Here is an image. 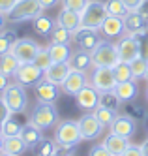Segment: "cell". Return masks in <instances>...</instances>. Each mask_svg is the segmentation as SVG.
Masks as SVG:
<instances>
[{
	"label": "cell",
	"mask_w": 148,
	"mask_h": 156,
	"mask_svg": "<svg viewBox=\"0 0 148 156\" xmlns=\"http://www.w3.org/2000/svg\"><path fill=\"white\" fill-rule=\"evenodd\" d=\"M54 141L60 149L71 151L83 141L81 130H79V122L77 120H62L54 126Z\"/></svg>",
	"instance_id": "6da1fadb"
},
{
	"label": "cell",
	"mask_w": 148,
	"mask_h": 156,
	"mask_svg": "<svg viewBox=\"0 0 148 156\" xmlns=\"http://www.w3.org/2000/svg\"><path fill=\"white\" fill-rule=\"evenodd\" d=\"M30 122H34L38 128L45 130H51L60 122L58 119V111H56L54 104H47V102H38L36 107L32 109V115H30Z\"/></svg>",
	"instance_id": "7a4b0ae2"
},
{
	"label": "cell",
	"mask_w": 148,
	"mask_h": 156,
	"mask_svg": "<svg viewBox=\"0 0 148 156\" xmlns=\"http://www.w3.org/2000/svg\"><path fill=\"white\" fill-rule=\"evenodd\" d=\"M45 12L40 0H17L15 8L8 13L9 23H25V21H34Z\"/></svg>",
	"instance_id": "3957f363"
},
{
	"label": "cell",
	"mask_w": 148,
	"mask_h": 156,
	"mask_svg": "<svg viewBox=\"0 0 148 156\" xmlns=\"http://www.w3.org/2000/svg\"><path fill=\"white\" fill-rule=\"evenodd\" d=\"M4 102L8 104V107L11 109V113H25L28 107V94L25 90V85L21 83H9L4 92H2Z\"/></svg>",
	"instance_id": "277c9868"
},
{
	"label": "cell",
	"mask_w": 148,
	"mask_h": 156,
	"mask_svg": "<svg viewBox=\"0 0 148 156\" xmlns=\"http://www.w3.org/2000/svg\"><path fill=\"white\" fill-rule=\"evenodd\" d=\"M107 9H105V2L99 0H88L86 8L81 12V27H88V28H98L101 27V23L107 17Z\"/></svg>",
	"instance_id": "5b68a950"
},
{
	"label": "cell",
	"mask_w": 148,
	"mask_h": 156,
	"mask_svg": "<svg viewBox=\"0 0 148 156\" xmlns=\"http://www.w3.org/2000/svg\"><path fill=\"white\" fill-rule=\"evenodd\" d=\"M92 60L94 66H107L112 68L120 58H118V51H116V43H111L109 40H101L98 43V47L92 51Z\"/></svg>",
	"instance_id": "8992f818"
},
{
	"label": "cell",
	"mask_w": 148,
	"mask_h": 156,
	"mask_svg": "<svg viewBox=\"0 0 148 156\" xmlns=\"http://www.w3.org/2000/svg\"><path fill=\"white\" fill-rule=\"evenodd\" d=\"M90 83H92L99 92H103V90H115V87H116L118 81L115 77L112 68H107V66H94Z\"/></svg>",
	"instance_id": "52a82bcc"
},
{
	"label": "cell",
	"mask_w": 148,
	"mask_h": 156,
	"mask_svg": "<svg viewBox=\"0 0 148 156\" xmlns=\"http://www.w3.org/2000/svg\"><path fill=\"white\" fill-rule=\"evenodd\" d=\"M13 77H15V81L21 83V85L34 87V85H38L43 77H45V72L41 68H38L34 62H25V64L19 66V70L15 72Z\"/></svg>",
	"instance_id": "ba28073f"
},
{
	"label": "cell",
	"mask_w": 148,
	"mask_h": 156,
	"mask_svg": "<svg viewBox=\"0 0 148 156\" xmlns=\"http://www.w3.org/2000/svg\"><path fill=\"white\" fill-rule=\"evenodd\" d=\"M40 47L41 45L38 41H34L32 38H19L15 41V45L11 47V53L17 57V60L21 64H25V62H32L34 60V57L38 55Z\"/></svg>",
	"instance_id": "9c48e42d"
},
{
	"label": "cell",
	"mask_w": 148,
	"mask_h": 156,
	"mask_svg": "<svg viewBox=\"0 0 148 156\" xmlns=\"http://www.w3.org/2000/svg\"><path fill=\"white\" fill-rule=\"evenodd\" d=\"M34 94H36L38 102L54 104L56 100L60 98V94H62V87L53 83V81H49L47 77H43L38 85H34Z\"/></svg>",
	"instance_id": "30bf717a"
},
{
	"label": "cell",
	"mask_w": 148,
	"mask_h": 156,
	"mask_svg": "<svg viewBox=\"0 0 148 156\" xmlns=\"http://www.w3.org/2000/svg\"><path fill=\"white\" fill-rule=\"evenodd\" d=\"M73 41L79 45V49H84V51H90V53H92V51L98 47V43L101 41V38H99L98 28L79 27V28L73 32Z\"/></svg>",
	"instance_id": "8fae6325"
},
{
	"label": "cell",
	"mask_w": 148,
	"mask_h": 156,
	"mask_svg": "<svg viewBox=\"0 0 148 156\" xmlns=\"http://www.w3.org/2000/svg\"><path fill=\"white\" fill-rule=\"evenodd\" d=\"M79 122V130H81V136H83V141H90V139H96L101 136V132H103V124L98 120V117L92 113V111H88L86 115H83L81 119L77 120Z\"/></svg>",
	"instance_id": "7c38bea8"
},
{
	"label": "cell",
	"mask_w": 148,
	"mask_h": 156,
	"mask_svg": "<svg viewBox=\"0 0 148 156\" xmlns=\"http://www.w3.org/2000/svg\"><path fill=\"white\" fill-rule=\"evenodd\" d=\"M116 51H118L120 62H133L137 57H141L139 55V45H137V41H135V38L131 34L120 36V40L116 43Z\"/></svg>",
	"instance_id": "4fadbf2b"
},
{
	"label": "cell",
	"mask_w": 148,
	"mask_h": 156,
	"mask_svg": "<svg viewBox=\"0 0 148 156\" xmlns=\"http://www.w3.org/2000/svg\"><path fill=\"white\" fill-rule=\"evenodd\" d=\"M98 98H99V90L88 83L86 87H83L81 90L75 94V104L79 109H84V111H94L98 107Z\"/></svg>",
	"instance_id": "5bb4252c"
},
{
	"label": "cell",
	"mask_w": 148,
	"mask_h": 156,
	"mask_svg": "<svg viewBox=\"0 0 148 156\" xmlns=\"http://www.w3.org/2000/svg\"><path fill=\"white\" fill-rule=\"evenodd\" d=\"M86 85H88V75H86V72H79V70H73L71 68V72L67 73V77H66V81L62 83V92L67 94V96H75Z\"/></svg>",
	"instance_id": "9a60e30c"
},
{
	"label": "cell",
	"mask_w": 148,
	"mask_h": 156,
	"mask_svg": "<svg viewBox=\"0 0 148 156\" xmlns=\"http://www.w3.org/2000/svg\"><path fill=\"white\" fill-rule=\"evenodd\" d=\"M109 130L116 136H122V137H131L135 132H137V120L128 117L126 113L124 115H116V119L112 120V124L109 126Z\"/></svg>",
	"instance_id": "2e32d148"
},
{
	"label": "cell",
	"mask_w": 148,
	"mask_h": 156,
	"mask_svg": "<svg viewBox=\"0 0 148 156\" xmlns=\"http://www.w3.org/2000/svg\"><path fill=\"white\" fill-rule=\"evenodd\" d=\"M19 137L22 139V143L26 145V149L34 151V147L43 139V130L38 128L34 122H26V124H22V130L19 133Z\"/></svg>",
	"instance_id": "e0dca14e"
},
{
	"label": "cell",
	"mask_w": 148,
	"mask_h": 156,
	"mask_svg": "<svg viewBox=\"0 0 148 156\" xmlns=\"http://www.w3.org/2000/svg\"><path fill=\"white\" fill-rule=\"evenodd\" d=\"M99 30L103 32L105 38H118L126 34V28H124V19L122 17H115V15H107L105 21L101 23Z\"/></svg>",
	"instance_id": "ac0fdd59"
},
{
	"label": "cell",
	"mask_w": 148,
	"mask_h": 156,
	"mask_svg": "<svg viewBox=\"0 0 148 156\" xmlns=\"http://www.w3.org/2000/svg\"><path fill=\"white\" fill-rule=\"evenodd\" d=\"M70 72H71L70 62H53L49 68L45 70V77H47L49 81H53V83L62 87V83L66 81V77H67Z\"/></svg>",
	"instance_id": "d6986e66"
},
{
	"label": "cell",
	"mask_w": 148,
	"mask_h": 156,
	"mask_svg": "<svg viewBox=\"0 0 148 156\" xmlns=\"http://www.w3.org/2000/svg\"><path fill=\"white\" fill-rule=\"evenodd\" d=\"M56 25L64 27L66 30H70V32H75L79 27H81V13L62 8V12L56 15Z\"/></svg>",
	"instance_id": "ffe728a7"
},
{
	"label": "cell",
	"mask_w": 148,
	"mask_h": 156,
	"mask_svg": "<svg viewBox=\"0 0 148 156\" xmlns=\"http://www.w3.org/2000/svg\"><path fill=\"white\" fill-rule=\"evenodd\" d=\"M70 66H71L73 70H79V72H88V70L94 66L92 53H90V51H84V49H79V51H75V53H71V57H70Z\"/></svg>",
	"instance_id": "44dd1931"
},
{
	"label": "cell",
	"mask_w": 148,
	"mask_h": 156,
	"mask_svg": "<svg viewBox=\"0 0 148 156\" xmlns=\"http://www.w3.org/2000/svg\"><path fill=\"white\" fill-rule=\"evenodd\" d=\"M103 145L107 147V151L112 154V156H122L124 151L129 147V137H122V136H116V133H109V136L103 139Z\"/></svg>",
	"instance_id": "7402d4cb"
},
{
	"label": "cell",
	"mask_w": 148,
	"mask_h": 156,
	"mask_svg": "<svg viewBox=\"0 0 148 156\" xmlns=\"http://www.w3.org/2000/svg\"><path fill=\"white\" fill-rule=\"evenodd\" d=\"M122 19H124L126 34H133V32H139V30H146L148 28V21L139 12H128Z\"/></svg>",
	"instance_id": "603a6c76"
},
{
	"label": "cell",
	"mask_w": 148,
	"mask_h": 156,
	"mask_svg": "<svg viewBox=\"0 0 148 156\" xmlns=\"http://www.w3.org/2000/svg\"><path fill=\"white\" fill-rule=\"evenodd\" d=\"M115 92L120 96L122 102H131V100L137 98V94H139V87H137V83H135V79H129V81L116 83Z\"/></svg>",
	"instance_id": "cb8c5ba5"
},
{
	"label": "cell",
	"mask_w": 148,
	"mask_h": 156,
	"mask_svg": "<svg viewBox=\"0 0 148 156\" xmlns=\"http://www.w3.org/2000/svg\"><path fill=\"white\" fill-rule=\"evenodd\" d=\"M49 55H51L53 62H70L71 47H70V43H51Z\"/></svg>",
	"instance_id": "d4e9b609"
},
{
	"label": "cell",
	"mask_w": 148,
	"mask_h": 156,
	"mask_svg": "<svg viewBox=\"0 0 148 156\" xmlns=\"http://www.w3.org/2000/svg\"><path fill=\"white\" fill-rule=\"evenodd\" d=\"M54 27H56V19H53L49 15L41 13L40 17L34 19V30H36L40 36H51V32L54 30Z\"/></svg>",
	"instance_id": "484cf974"
},
{
	"label": "cell",
	"mask_w": 148,
	"mask_h": 156,
	"mask_svg": "<svg viewBox=\"0 0 148 156\" xmlns=\"http://www.w3.org/2000/svg\"><path fill=\"white\" fill-rule=\"evenodd\" d=\"M26 151V145L22 143V139L19 136H11V137H6L4 136V143H2V152H8V154H15V156H21L22 152Z\"/></svg>",
	"instance_id": "4316f807"
},
{
	"label": "cell",
	"mask_w": 148,
	"mask_h": 156,
	"mask_svg": "<svg viewBox=\"0 0 148 156\" xmlns=\"http://www.w3.org/2000/svg\"><path fill=\"white\" fill-rule=\"evenodd\" d=\"M98 105L107 107V109H112V111H118L120 105H122V100H120V96L115 90H103V92H99Z\"/></svg>",
	"instance_id": "83f0119b"
},
{
	"label": "cell",
	"mask_w": 148,
	"mask_h": 156,
	"mask_svg": "<svg viewBox=\"0 0 148 156\" xmlns=\"http://www.w3.org/2000/svg\"><path fill=\"white\" fill-rule=\"evenodd\" d=\"M19 66H21V62L17 60V57H15L11 51L0 57V70H2L8 77H13L15 72L19 70Z\"/></svg>",
	"instance_id": "f1b7e54d"
},
{
	"label": "cell",
	"mask_w": 148,
	"mask_h": 156,
	"mask_svg": "<svg viewBox=\"0 0 148 156\" xmlns=\"http://www.w3.org/2000/svg\"><path fill=\"white\" fill-rule=\"evenodd\" d=\"M17 40L19 38H17V32L15 30H11V28H8V30L2 28V30H0V57L6 55V53H9Z\"/></svg>",
	"instance_id": "f546056e"
},
{
	"label": "cell",
	"mask_w": 148,
	"mask_h": 156,
	"mask_svg": "<svg viewBox=\"0 0 148 156\" xmlns=\"http://www.w3.org/2000/svg\"><path fill=\"white\" fill-rule=\"evenodd\" d=\"M58 151V145H56L54 139H49V137H43L36 147H34V152L36 156H51Z\"/></svg>",
	"instance_id": "4dcf8cb0"
},
{
	"label": "cell",
	"mask_w": 148,
	"mask_h": 156,
	"mask_svg": "<svg viewBox=\"0 0 148 156\" xmlns=\"http://www.w3.org/2000/svg\"><path fill=\"white\" fill-rule=\"evenodd\" d=\"M112 72H115V77H116V81H118V83L133 79V73H131V66H129V62H120V60H118L115 66H112Z\"/></svg>",
	"instance_id": "1f68e13d"
},
{
	"label": "cell",
	"mask_w": 148,
	"mask_h": 156,
	"mask_svg": "<svg viewBox=\"0 0 148 156\" xmlns=\"http://www.w3.org/2000/svg\"><path fill=\"white\" fill-rule=\"evenodd\" d=\"M92 113L98 117V120L101 122L103 126H111L112 124V120L116 119V115H118V111H112V109H107V107H101V105H98Z\"/></svg>",
	"instance_id": "d6a6232c"
},
{
	"label": "cell",
	"mask_w": 148,
	"mask_h": 156,
	"mask_svg": "<svg viewBox=\"0 0 148 156\" xmlns=\"http://www.w3.org/2000/svg\"><path fill=\"white\" fill-rule=\"evenodd\" d=\"M71 40H73V32L66 30L64 27L56 25L54 30L51 32V43H70Z\"/></svg>",
	"instance_id": "836d02e7"
},
{
	"label": "cell",
	"mask_w": 148,
	"mask_h": 156,
	"mask_svg": "<svg viewBox=\"0 0 148 156\" xmlns=\"http://www.w3.org/2000/svg\"><path fill=\"white\" fill-rule=\"evenodd\" d=\"M131 36L135 38V41H137V45H139V55L143 58L148 60V28L146 30H139V32H133Z\"/></svg>",
	"instance_id": "e575fe53"
},
{
	"label": "cell",
	"mask_w": 148,
	"mask_h": 156,
	"mask_svg": "<svg viewBox=\"0 0 148 156\" xmlns=\"http://www.w3.org/2000/svg\"><path fill=\"white\" fill-rule=\"evenodd\" d=\"M105 9L109 15H115V17H124L129 9L122 4V0H107L105 2Z\"/></svg>",
	"instance_id": "d590c367"
},
{
	"label": "cell",
	"mask_w": 148,
	"mask_h": 156,
	"mask_svg": "<svg viewBox=\"0 0 148 156\" xmlns=\"http://www.w3.org/2000/svg\"><path fill=\"white\" fill-rule=\"evenodd\" d=\"M129 66H131L133 79L137 81V79H141V77H144V73H146V70H148V60L143 58V57H137L133 62H129Z\"/></svg>",
	"instance_id": "8d00e7d4"
},
{
	"label": "cell",
	"mask_w": 148,
	"mask_h": 156,
	"mask_svg": "<svg viewBox=\"0 0 148 156\" xmlns=\"http://www.w3.org/2000/svg\"><path fill=\"white\" fill-rule=\"evenodd\" d=\"M34 64L38 66V68H41L43 72L49 68V66L53 64V60H51V55H49V47H40V51H38V55L34 57V60H32Z\"/></svg>",
	"instance_id": "74e56055"
},
{
	"label": "cell",
	"mask_w": 148,
	"mask_h": 156,
	"mask_svg": "<svg viewBox=\"0 0 148 156\" xmlns=\"http://www.w3.org/2000/svg\"><path fill=\"white\" fill-rule=\"evenodd\" d=\"M21 130H22V124H21V122H17L15 119H11V117L4 122V126H2V132H4V136H6V137L19 136Z\"/></svg>",
	"instance_id": "f35d334b"
},
{
	"label": "cell",
	"mask_w": 148,
	"mask_h": 156,
	"mask_svg": "<svg viewBox=\"0 0 148 156\" xmlns=\"http://www.w3.org/2000/svg\"><path fill=\"white\" fill-rule=\"evenodd\" d=\"M126 115L131 117V119H135V120H143L146 117V111L141 105H137V104H128L126 105Z\"/></svg>",
	"instance_id": "ab89813d"
},
{
	"label": "cell",
	"mask_w": 148,
	"mask_h": 156,
	"mask_svg": "<svg viewBox=\"0 0 148 156\" xmlns=\"http://www.w3.org/2000/svg\"><path fill=\"white\" fill-rule=\"evenodd\" d=\"M86 4H88V0H62V8L71 9V12H77V13H81L86 8Z\"/></svg>",
	"instance_id": "60d3db41"
},
{
	"label": "cell",
	"mask_w": 148,
	"mask_h": 156,
	"mask_svg": "<svg viewBox=\"0 0 148 156\" xmlns=\"http://www.w3.org/2000/svg\"><path fill=\"white\" fill-rule=\"evenodd\" d=\"M13 115L11 113V109L8 107V104L4 102V98H2V94H0V124H4V122Z\"/></svg>",
	"instance_id": "b9f144b4"
},
{
	"label": "cell",
	"mask_w": 148,
	"mask_h": 156,
	"mask_svg": "<svg viewBox=\"0 0 148 156\" xmlns=\"http://www.w3.org/2000/svg\"><path fill=\"white\" fill-rule=\"evenodd\" d=\"M88 156H112V154L107 151L105 145L101 143V145H94V147L88 151Z\"/></svg>",
	"instance_id": "7bdbcfd3"
},
{
	"label": "cell",
	"mask_w": 148,
	"mask_h": 156,
	"mask_svg": "<svg viewBox=\"0 0 148 156\" xmlns=\"http://www.w3.org/2000/svg\"><path fill=\"white\" fill-rule=\"evenodd\" d=\"M15 4H17V0H0V12L8 15L15 8Z\"/></svg>",
	"instance_id": "ee69618b"
},
{
	"label": "cell",
	"mask_w": 148,
	"mask_h": 156,
	"mask_svg": "<svg viewBox=\"0 0 148 156\" xmlns=\"http://www.w3.org/2000/svg\"><path fill=\"white\" fill-rule=\"evenodd\" d=\"M122 156H143V151H141V145H131L129 143V147L124 151Z\"/></svg>",
	"instance_id": "f6af8a7d"
},
{
	"label": "cell",
	"mask_w": 148,
	"mask_h": 156,
	"mask_svg": "<svg viewBox=\"0 0 148 156\" xmlns=\"http://www.w3.org/2000/svg\"><path fill=\"white\" fill-rule=\"evenodd\" d=\"M141 2L143 0H122V4L126 6L129 12H137V8L141 6Z\"/></svg>",
	"instance_id": "bcb514c9"
},
{
	"label": "cell",
	"mask_w": 148,
	"mask_h": 156,
	"mask_svg": "<svg viewBox=\"0 0 148 156\" xmlns=\"http://www.w3.org/2000/svg\"><path fill=\"white\" fill-rule=\"evenodd\" d=\"M137 12H139V13H141V15H143L146 21H148V0H143V2H141V6L137 8Z\"/></svg>",
	"instance_id": "7dc6e473"
},
{
	"label": "cell",
	"mask_w": 148,
	"mask_h": 156,
	"mask_svg": "<svg viewBox=\"0 0 148 156\" xmlns=\"http://www.w3.org/2000/svg\"><path fill=\"white\" fill-rule=\"evenodd\" d=\"M8 79H9V77H8L2 70H0V94H2V92H4V88L9 85V81H8Z\"/></svg>",
	"instance_id": "c3c4849f"
},
{
	"label": "cell",
	"mask_w": 148,
	"mask_h": 156,
	"mask_svg": "<svg viewBox=\"0 0 148 156\" xmlns=\"http://www.w3.org/2000/svg\"><path fill=\"white\" fill-rule=\"evenodd\" d=\"M58 2H60V0H40V4L43 6V9H51V8H54Z\"/></svg>",
	"instance_id": "681fc988"
},
{
	"label": "cell",
	"mask_w": 148,
	"mask_h": 156,
	"mask_svg": "<svg viewBox=\"0 0 148 156\" xmlns=\"http://www.w3.org/2000/svg\"><path fill=\"white\" fill-rule=\"evenodd\" d=\"M141 151H143V156H148V137L141 143Z\"/></svg>",
	"instance_id": "f907efd6"
},
{
	"label": "cell",
	"mask_w": 148,
	"mask_h": 156,
	"mask_svg": "<svg viewBox=\"0 0 148 156\" xmlns=\"http://www.w3.org/2000/svg\"><path fill=\"white\" fill-rule=\"evenodd\" d=\"M6 23H8V15L0 12V30H2V28L6 27Z\"/></svg>",
	"instance_id": "816d5d0a"
},
{
	"label": "cell",
	"mask_w": 148,
	"mask_h": 156,
	"mask_svg": "<svg viewBox=\"0 0 148 156\" xmlns=\"http://www.w3.org/2000/svg\"><path fill=\"white\" fill-rule=\"evenodd\" d=\"M64 151H66V149H60V147H58V151H56L54 154H51V156H66V154H64Z\"/></svg>",
	"instance_id": "f5cc1de1"
},
{
	"label": "cell",
	"mask_w": 148,
	"mask_h": 156,
	"mask_svg": "<svg viewBox=\"0 0 148 156\" xmlns=\"http://www.w3.org/2000/svg\"><path fill=\"white\" fill-rule=\"evenodd\" d=\"M0 156H15V154H8V152H2V151H0Z\"/></svg>",
	"instance_id": "db71d44e"
},
{
	"label": "cell",
	"mask_w": 148,
	"mask_h": 156,
	"mask_svg": "<svg viewBox=\"0 0 148 156\" xmlns=\"http://www.w3.org/2000/svg\"><path fill=\"white\" fill-rule=\"evenodd\" d=\"M2 143H4V136H0V151H2Z\"/></svg>",
	"instance_id": "11a10c76"
},
{
	"label": "cell",
	"mask_w": 148,
	"mask_h": 156,
	"mask_svg": "<svg viewBox=\"0 0 148 156\" xmlns=\"http://www.w3.org/2000/svg\"><path fill=\"white\" fill-rule=\"evenodd\" d=\"M2 126H4V124H0V136H4V132H2Z\"/></svg>",
	"instance_id": "9f6ffc18"
},
{
	"label": "cell",
	"mask_w": 148,
	"mask_h": 156,
	"mask_svg": "<svg viewBox=\"0 0 148 156\" xmlns=\"http://www.w3.org/2000/svg\"><path fill=\"white\" fill-rule=\"evenodd\" d=\"M144 79H146V81H148V70H146V73H144Z\"/></svg>",
	"instance_id": "6f0895ef"
},
{
	"label": "cell",
	"mask_w": 148,
	"mask_h": 156,
	"mask_svg": "<svg viewBox=\"0 0 148 156\" xmlns=\"http://www.w3.org/2000/svg\"><path fill=\"white\" fill-rule=\"evenodd\" d=\"M146 98H148V88H146Z\"/></svg>",
	"instance_id": "680465c9"
},
{
	"label": "cell",
	"mask_w": 148,
	"mask_h": 156,
	"mask_svg": "<svg viewBox=\"0 0 148 156\" xmlns=\"http://www.w3.org/2000/svg\"><path fill=\"white\" fill-rule=\"evenodd\" d=\"M146 132H148V124H146Z\"/></svg>",
	"instance_id": "91938a15"
},
{
	"label": "cell",
	"mask_w": 148,
	"mask_h": 156,
	"mask_svg": "<svg viewBox=\"0 0 148 156\" xmlns=\"http://www.w3.org/2000/svg\"><path fill=\"white\" fill-rule=\"evenodd\" d=\"M66 156H71V154H66Z\"/></svg>",
	"instance_id": "94428289"
}]
</instances>
